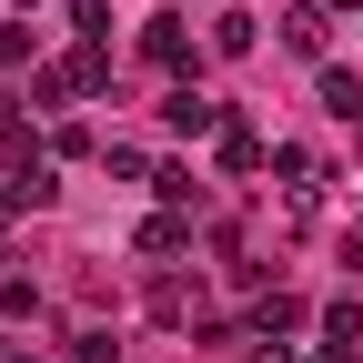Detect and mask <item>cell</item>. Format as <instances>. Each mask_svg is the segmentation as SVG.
<instances>
[{"instance_id":"1","label":"cell","mask_w":363,"mask_h":363,"mask_svg":"<svg viewBox=\"0 0 363 363\" xmlns=\"http://www.w3.org/2000/svg\"><path fill=\"white\" fill-rule=\"evenodd\" d=\"M283 40H293L303 61H323L333 51V11H323V0H293V11H283Z\"/></svg>"},{"instance_id":"2","label":"cell","mask_w":363,"mask_h":363,"mask_svg":"<svg viewBox=\"0 0 363 363\" xmlns=\"http://www.w3.org/2000/svg\"><path fill=\"white\" fill-rule=\"evenodd\" d=\"M142 61H152V71H192V40H182V21H152V30H142Z\"/></svg>"},{"instance_id":"3","label":"cell","mask_w":363,"mask_h":363,"mask_svg":"<svg viewBox=\"0 0 363 363\" xmlns=\"http://www.w3.org/2000/svg\"><path fill=\"white\" fill-rule=\"evenodd\" d=\"M162 121H172V131H222V101H202V91L182 81L172 101H162Z\"/></svg>"},{"instance_id":"4","label":"cell","mask_w":363,"mask_h":363,"mask_svg":"<svg viewBox=\"0 0 363 363\" xmlns=\"http://www.w3.org/2000/svg\"><path fill=\"white\" fill-rule=\"evenodd\" d=\"M303 323H313V313H303L293 293H262V303H252V333H262V343H272V333H303Z\"/></svg>"},{"instance_id":"5","label":"cell","mask_w":363,"mask_h":363,"mask_svg":"<svg viewBox=\"0 0 363 363\" xmlns=\"http://www.w3.org/2000/svg\"><path fill=\"white\" fill-rule=\"evenodd\" d=\"M323 111H333V121H353V131H363V81H353V71H323Z\"/></svg>"},{"instance_id":"6","label":"cell","mask_w":363,"mask_h":363,"mask_svg":"<svg viewBox=\"0 0 363 363\" xmlns=\"http://www.w3.org/2000/svg\"><path fill=\"white\" fill-rule=\"evenodd\" d=\"M323 333H333V353H343V363H353V343H363V303H353V293H343V303H333V313H323Z\"/></svg>"},{"instance_id":"7","label":"cell","mask_w":363,"mask_h":363,"mask_svg":"<svg viewBox=\"0 0 363 363\" xmlns=\"http://www.w3.org/2000/svg\"><path fill=\"white\" fill-rule=\"evenodd\" d=\"M222 172H262V142H252L242 121H222Z\"/></svg>"},{"instance_id":"8","label":"cell","mask_w":363,"mask_h":363,"mask_svg":"<svg viewBox=\"0 0 363 363\" xmlns=\"http://www.w3.org/2000/svg\"><path fill=\"white\" fill-rule=\"evenodd\" d=\"M182 242H192V222H182V212H152V222H142V252H182Z\"/></svg>"},{"instance_id":"9","label":"cell","mask_w":363,"mask_h":363,"mask_svg":"<svg viewBox=\"0 0 363 363\" xmlns=\"http://www.w3.org/2000/svg\"><path fill=\"white\" fill-rule=\"evenodd\" d=\"M212 51H252V11H222L212 21Z\"/></svg>"},{"instance_id":"10","label":"cell","mask_w":363,"mask_h":363,"mask_svg":"<svg viewBox=\"0 0 363 363\" xmlns=\"http://www.w3.org/2000/svg\"><path fill=\"white\" fill-rule=\"evenodd\" d=\"M152 182H162V202H172V212H202V182H192V172H152Z\"/></svg>"},{"instance_id":"11","label":"cell","mask_w":363,"mask_h":363,"mask_svg":"<svg viewBox=\"0 0 363 363\" xmlns=\"http://www.w3.org/2000/svg\"><path fill=\"white\" fill-rule=\"evenodd\" d=\"M71 30H81V40H101V30H111V0H71Z\"/></svg>"},{"instance_id":"12","label":"cell","mask_w":363,"mask_h":363,"mask_svg":"<svg viewBox=\"0 0 363 363\" xmlns=\"http://www.w3.org/2000/svg\"><path fill=\"white\" fill-rule=\"evenodd\" d=\"M0 212H11V202H0Z\"/></svg>"}]
</instances>
